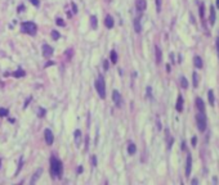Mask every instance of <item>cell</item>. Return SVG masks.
<instances>
[{"label":"cell","instance_id":"obj_11","mask_svg":"<svg viewBox=\"0 0 219 185\" xmlns=\"http://www.w3.org/2000/svg\"><path fill=\"white\" fill-rule=\"evenodd\" d=\"M196 108L198 109V112H205V103L201 98H196Z\"/></svg>","mask_w":219,"mask_h":185},{"label":"cell","instance_id":"obj_39","mask_svg":"<svg viewBox=\"0 0 219 185\" xmlns=\"http://www.w3.org/2000/svg\"><path fill=\"white\" fill-rule=\"evenodd\" d=\"M92 164L93 166H97V158L95 157H92Z\"/></svg>","mask_w":219,"mask_h":185},{"label":"cell","instance_id":"obj_13","mask_svg":"<svg viewBox=\"0 0 219 185\" xmlns=\"http://www.w3.org/2000/svg\"><path fill=\"white\" fill-rule=\"evenodd\" d=\"M134 30H135L137 33H141L142 32V25H141V18L137 17L135 19H134Z\"/></svg>","mask_w":219,"mask_h":185},{"label":"cell","instance_id":"obj_42","mask_svg":"<svg viewBox=\"0 0 219 185\" xmlns=\"http://www.w3.org/2000/svg\"><path fill=\"white\" fill-rule=\"evenodd\" d=\"M53 64H54V62H53V61H48V63H46V64H45V67H49V66H53Z\"/></svg>","mask_w":219,"mask_h":185},{"label":"cell","instance_id":"obj_15","mask_svg":"<svg viewBox=\"0 0 219 185\" xmlns=\"http://www.w3.org/2000/svg\"><path fill=\"white\" fill-rule=\"evenodd\" d=\"M74 138H75V144H76V146H80V144H81V131L80 130L75 131Z\"/></svg>","mask_w":219,"mask_h":185},{"label":"cell","instance_id":"obj_4","mask_svg":"<svg viewBox=\"0 0 219 185\" xmlns=\"http://www.w3.org/2000/svg\"><path fill=\"white\" fill-rule=\"evenodd\" d=\"M196 122H197V127L200 131H205L206 130V117L202 112L197 113L196 114Z\"/></svg>","mask_w":219,"mask_h":185},{"label":"cell","instance_id":"obj_21","mask_svg":"<svg viewBox=\"0 0 219 185\" xmlns=\"http://www.w3.org/2000/svg\"><path fill=\"white\" fill-rule=\"evenodd\" d=\"M208 99H209V103H210L211 105H214V103H215V96H214L213 90H209L208 91Z\"/></svg>","mask_w":219,"mask_h":185},{"label":"cell","instance_id":"obj_25","mask_svg":"<svg viewBox=\"0 0 219 185\" xmlns=\"http://www.w3.org/2000/svg\"><path fill=\"white\" fill-rule=\"evenodd\" d=\"M52 37H53V40H59V37H61V35H59V32L58 31H56V30H53L52 31Z\"/></svg>","mask_w":219,"mask_h":185},{"label":"cell","instance_id":"obj_9","mask_svg":"<svg viewBox=\"0 0 219 185\" xmlns=\"http://www.w3.org/2000/svg\"><path fill=\"white\" fill-rule=\"evenodd\" d=\"M191 168H192V157L188 154L187 161H186V176H190L191 175Z\"/></svg>","mask_w":219,"mask_h":185},{"label":"cell","instance_id":"obj_41","mask_svg":"<svg viewBox=\"0 0 219 185\" xmlns=\"http://www.w3.org/2000/svg\"><path fill=\"white\" fill-rule=\"evenodd\" d=\"M23 9H25V5H19V7H18V13L23 12Z\"/></svg>","mask_w":219,"mask_h":185},{"label":"cell","instance_id":"obj_38","mask_svg":"<svg viewBox=\"0 0 219 185\" xmlns=\"http://www.w3.org/2000/svg\"><path fill=\"white\" fill-rule=\"evenodd\" d=\"M215 45H216V50H218V55H219V37H216V40H215Z\"/></svg>","mask_w":219,"mask_h":185},{"label":"cell","instance_id":"obj_46","mask_svg":"<svg viewBox=\"0 0 219 185\" xmlns=\"http://www.w3.org/2000/svg\"><path fill=\"white\" fill-rule=\"evenodd\" d=\"M197 182H198V181H197L196 179H193V180H192V184H197Z\"/></svg>","mask_w":219,"mask_h":185},{"label":"cell","instance_id":"obj_19","mask_svg":"<svg viewBox=\"0 0 219 185\" xmlns=\"http://www.w3.org/2000/svg\"><path fill=\"white\" fill-rule=\"evenodd\" d=\"M193 63H195L196 68H202V59H201L198 55H196L195 58H193Z\"/></svg>","mask_w":219,"mask_h":185},{"label":"cell","instance_id":"obj_34","mask_svg":"<svg viewBox=\"0 0 219 185\" xmlns=\"http://www.w3.org/2000/svg\"><path fill=\"white\" fill-rule=\"evenodd\" d=\"M191 144H192V146H196V144H197V138H196V136H193V138L191 139Z\"/></svg>","mask_w":219,"mask_h":185},{"label":"cell","instance_id":"obj_37","mask_svg":"<svg viewBox=\"0 0 219 185\" xmlns=\"http://www.w3.org/2000/svg\"><path fill=\"white\" fill-rule=\"evenodd\" d=\"M30 1L32 3L35 7H39V5H40V1H39V0H30Z\"/></svg>","mask_w":219,"mask_h":185},{"label":"cell","instance_id":"obj_22","mask_svg":"<svg viewBox=\"0 0 219 185\" xmlns=\"http://www.w3.org/2000/svg\"><path fill=\"white\" fill-rule=\"evenodd\" d=\"M117 62V53L115 50H111V63L115 64Z\"/></svg>","mask_w":219,"mask_h":185},{"label":"cell","instance_id":"obj_12","mask_svg":"<svg viewBox=\"0 0 219 185\" xmlns=\"http://www.w3.org/2000/svg\"><path fill=\"white\" fill-rule=\"evenodd\" d=\"M104 26L107 28H112L113 26H115V21H113V18L111 17V15H106L104 18Z\"/></svg>","mask_w":219,"mask_h":185},{"label":"cell","instance_id":"obj_36","mask_svg":"<svg viewBox=\"0 0 219 185\" xmlns=\"http://www.w3.org/2000/svg\"><path fill=\"white\" fill-rule=\"evenodd\" d=\"M71 7H72V12H74V13H77V7H76V4H75V3H72Z\"/></svg>","mask_w":219,"mask_h":185},{"label":"cell","instance_id":"obj_26","mask_svg":"<svg viewBox=\"0 0 219 185\" xmlns=\"http://www.w3.org/2000/svg\"><path fill=\"white\" fill-rule=\"evenodd\" d=\"M90 21H92V27L97 28V17H95V15H92V17H90Z\"/></svg>","mask_w":219,"mask_h":185},{"label":"cell","instance_id":"obj_40","mask_svg":"<svg viewBox=\"0 0 219 185\" xmlns=\"http://www.w3.org/2000/svg\"><path fill=\"white\" fill-rule=\"evenodd\" d=\"M147 95H148V96H151V95H152V89H151V87H147Z\"/></svg>","mask_w":219,"mask_h":185},{"label":"cell","instance_id":"obj_44","mask_svg":"<svg viewBox=\"0 0 219 185\" xmlns=\"http://www.w3.org/2000/svg\"><path fill=\"white\" fill-rule=\"evenodd\" d=\"M82 172V167H79V168H77V174H81Z\"/></svg>","mask_w":219,"mask_h":185},{"label":"cell","instance_id":"obj_20","mask_svg":"<svg viewBox=\"0 0 219 185\" xmlns=\"http://www.w3.org/2000/svg\"><path fill=\"white\" fill-rule=\"evenodd\" d=\"M25 75H26V72L23 71V69H21V68L17 69L15 72H12V76H13V77H17V79H19V77H23Z\"/></svg>","mask_w":219,"mask_h":185},{"label":"cell","instance_id":"obj_10","mask_svg":"<svg viewBox=\"0 0 219 185\" xmlns=\"http://www.w3.org/2000/svg\"><path fill=\"white\" fill-rule=\"evenodd\" d=\"M155 58H156V63L160 64L162 61V53H161V49L159 48V46H155Z\"/></svg>","mask_w":219,"mask_h":185},{"label":"cell","instance_id":"obj_23","mask_svg":"<svg viewBox=\"0 0 219 185\" xmlns=\"http://www.w3.org/2000/svg\"><path fill=\"white\" fill-rule=\"evenodd\" d=\"M180 86L183 87V89H187L188 87V81H187V79L186 77H180Z\"/></svg>","mask_w":219,"mask_h":185},{"label":"cell","instance_id":"obj_7","mask_svg":"<svg viewBox=\"0 0 219 185\" xmlns=\"http://www.w3.org/2000/svg\"><path fill=\"white\" fill-rule=\"evenodd\" d=\"M44 138H45V143L48 144V145H52V144H53L54 136H53V132H52V130H49V128H45V131H44Z\"/></svg>","mask_w":219,"mask_h":185},{"label":"cell","instance_id":"obj_8","mask_svg":"<svg viewBox=\"0 0 219 185\" xmlns=\"http://www.w3.org/2000/svg\"><path fill=\"white\" fill-rule=\"evenodd\" d=\"M135 8L139 13H142L143 10H146L147 8V1L146 0H135Z\"/></svg>","mask_w":219,"mask_h":185},{"label":"cell","instance_id":"obj_14","mask_svg":"<svg viewBox=\"0 0 219 185\" xmlns=\"http://www.w3.org/2000/svg\"><path fill=\"white\" fill-rule=\"evenodd\" d=\"M215 18H216V10H215V8L211 5V8H210V18H209L210 25H214V23H215Z\"/></svg>","mask_w":219,"mask_h":185},{"label":"cell","instance_id":"obj_3","mask_svg":"<svg viewBox=\"0 0 219 185\" xmlns=\"http://www.w3.org/2000/svg\"><path fill=\"white\" fill-rule=\"evenodd\" d=\"M95 90H97L99 98L104 99L106 98V85H104V79L102 76H99L97 79V81H95Z\"/></svg>","mask_w":219,"mask_h":185},{"label":"cell","instance_id":"obj_18","mask_svg":"<svg viewBox=\"0 0 219 185\" xmlns=\"http://www.w3.org/2000/svg\"><path fill=\"white\" fill-rule=\"evenodd\" d=\"M135 152H137L135 144L131 143V141H129V144H128V153L131 156V154H135Z\"/></svg>","mask_w":219,"mask_h":185},{"label":"cell","instance_id":"obj_31","mask_svg":"<svg viewBox=\"0 0 219 185\" xmlns=\"http://www.w3.org/2000/svg\"><path fill=\"white\" fill-rule=\"evenodd\" d=\"M22 164H23V159L19 158V163H18V168H17V171H15V175H18V172H19V170H21V167H22Z\"/></svg>","mask_w":219,"mask_h":185},{"label":"cell","instance_id":"obj_16","mask_svg":"<svg viewBox=\"0 0 219 185\" xmlns=\"http://www.w3.org/2000/svg\"><path fill=\"white\" fill-rule=\"evenodd\" d=\"M183 98H182V95H179L178 96V99H177V104H175V109L178 110V112H182L183 110Z\"/></svg>","mask_w":219,"mask_h":185},{"label":"cell","instance_id":"obj_30","mask_svg":"<svg viewBox=\"0 0 219 185\" xmlns=\"http://www.w3.org/2000/svg\"><path fill=\"white\" fill-rule=\"evenodd\" d=\"M56 23H57L58 26H61V27H63V26H64V21L62 19V18H57V19H56Z\"/></svg>","mask_w":219,"mask_h":185},{"label":"cell","instance_id":"obj_29","mask_svg":"<svg viewBox=\"0 0 219 185\" xmlns=\"http://www.w3.org/2000/svg\"><path fill=\"white\" fill-rule=\"evenodd\" d=\"M204 14H205V5L201 4L200 5V15H201V18H204Z\"/></svg>","mask_w":219,"mask_h":185},{"label":"cell","instance_id":"obj_1","mask_svg":"<svg viewBox=\"0 0 219 185\" xmlns=\"http://www.w3.org/2000/svg\"><path fill=\"white\" fill-rule=\"evenodd\" d=\"M62 172H63V164L59 161L57 157L52 156L50 157V175L54 179H59L62 176Z\"/></svg>","mask_w":219,"mask_h":185},{"label":"cell","instance_id":"obj_6","mask_svg":"<svg viewBox=\"0 0 219 185\" xmlns=\"http://www.w3.org/2000/svg\"><path fill=\"white\" fill-rule=\"evenodd\" d=\"M41 50H43V55L45 57V58H50V57L53 55V53H54L53 48H52L50 45H48V44H44L43 48H41Z\"/></svg>","mask_w":219,"mask_h":185},{"label":"cell","instance_id":"obj_5","mask_svg":"<svg viewBox=\"0 0 219 185\" xmlns=\"http://www.w3.org/2000/svg\"><path fill=\"white\" fill-rule=\"evenodd\" d=\"M112 99H113V103L116 104L117 108L123 107V96H121V94L117 91V90H113L112 91Z\"/></svg>","mask_w":219,"mask_h":185},{"label":"cell","instance_id":"obj_17","mask_svg":"<svg viewBox=\"0 0 219 185\" xmlns=\"http://www.w3.org/2000/svg\"><path fill=\"white\" fill-rule=\"evenodd\" d=\"M41 174H43V168H38V171H36L35 174H33V177L31 179V185L35 184V182L38 181V179L40 177V175H41Z\"/></svg>","mask_w":219,"mask_h":185},{"label":"cell","instance_id":"obj_28","mask_svg":"<svg viewBox=\"0 0 219 185\" xmlns=\"http://www.w3.org/2000/svg\"><path fill=\"white\" fill-rule=\"evenodd\" d=\"M8 114V109L5 108H0V117H5Z\"/></svg>","mask_w":219,"mask_h":185},{"label":"cell","instance_id":"obj_27","mask_svg":"<svg viewBox=\"0 0 219 185\" xmlns=\"http://www.w3.org/2000/svg\"><path fill=\"white\" fill-rule=\"evenodd\" d=\"M155 3H156V9H157V12H161V3H162V0H155Z\"/></svg>","mask_w":219,"mask_h":185},{"label":"cell","instance_id":"obj_2","mask_svg":"<svg viewBox=\"0 0 219 185\" xmlns=\"http://www.w3.org/2000/svg\"><path fill=\"white\" fill-rule=\"evenodd\" d=\"M21 30H22L23 33H27V35H31V36H35L36 35V31H38V27L33 22H23L21 25Z\"/></svg>","mask_w":219,"mask_h":185},{"label":"cell","instance_id":"obj_48","mask_svg":"<svg viewBox=\"0 0 219 185\" xmlns=\"http://www.w3.org/2000/svg\"><path fill=\"white\" fill-rule=\"evenodd\" d=\"M0 164H1V159H0Z\"/></svg>","mask_w":219,"mask_h":185},{"label":"cell","instance_id":"obj_33","mask_svg":"<svg viewBox=\"0 0 219 185\" xmlns=\"http://www.w3.org/2000/svg\"><path fill=\"white\" fill-rule=\"evenodd\" d=\"M44 116H45V109L39 108V117H44Z\"/></svg>","mask_w":219,"mask_h":185},{"label":"cell","instance_id":"obj_43","mask_svg":"<svg viewBox=\"0 0 219 185\" xmlns=\"http://www.w3.org/2000/svg\"><path fill=\"white\" fill-rule=\"evenodd\" d=\"M180 148H182V150H186V143H184V141H182V145H180Z\"/></svg>","mask_w":219,"mask_h":185},{"label":"cell","instance_id":"obj_47","mask_svg":"<svg viewBox=\"0 0 219 185\" xmlns=\"http://www.w3.org/2000/svg\"><path fill=\"white\" fill-rule=\"evenodd\" d=\"M216 8H219V0H216Z\"/></svg>","mask_w":219,"mask_h":185},{"label":"cell","instance_id":"obj_45","mask_svg":"<svg viewBox=\"0 0 219 185\" xmlns=\"http://www.w3.org/2000/svg\"><path fill=\"white\" fill-rule=\"evenodd\" d=\"M191 22L195 23V18H193V15H191Z\"/></svg>","mask_w":219,"mask_h":185},{"label":"cell","instance_id":"obj_35","mask_svg":"<svg viewBox=\"0 0 219 185\" xmlns=\"http://www.w3.org/2000/svg\"><path fill=\"white\" fill-rule=\"evenodd\" d=\"M103 69H104V71H107L108 69V61H103Z\"/></svg>","mask_w":219,"mask_h":185},{"label":"cell","instance_id":"obj_24","mask_svg":"<svg viewBox=\"0 0 219 185\" xmlns=\"http://www.w3.org/2000/svg\"><path fill=\"white\" fill-rule=\"evenodd\" d=\"M192 77H193V86L197 87L198 86V75H197V72H193Z\"/></svg>","mask_w":219,"mask_h":185},{"label":"cell","instance_id":"obj_32","mask_svg":"<svg viewBox=\"0 0 219 185\" xmlns=\"http://www.w3.org/2000/svg\"><path fill=\"white\" fill-rule=\"evenodd\" d=\"M72 53H74V50L72 49H68V50L66 51V55H67V59H71V55H72Z\"/></svg>","mask_w":219,"mask_h":185}]
</instances>
